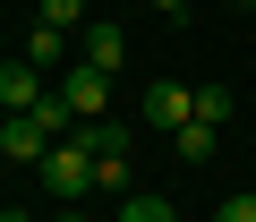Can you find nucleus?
Segmentation results:
<instances>
[{
	"label": "nucleus",
	"mask_w": 256,
	"mask_h": 222,
	"mask_svg": "<svg viewBox=\"0 0 256 222\" xmlns=\"http://www.w3.org/2000/svg\"><path fill=\"white\" fill-rule=\"evenodd\" d=\"M171 154H180V162H214V120H188V128H171Z\"/></svg>",
	"instance_id": "6e6552de"
},
{
	"label": "nucleus",
	"mask_w": 256,
	"mask_h": 222,
	"mask_svg": "<svg viewBox=\"0 0 256 222\" xmlns=\"http://www.w3.org/2000/svg\"><path fill=\"white\" fill-rule=\"evenodd\" d=\"M60 222H86V214H60Z\"/></svg>",
	"instance_id": "2eb2a0df"
},
{
	"label": "nucleus",
	"mask_w": 256,
	"mask_h": 222,
	"mask_svg": "<svg viewBox=\"0 0 256 222\" xmlns=\"http://www.w3.org/2000/svg\"><path fill=\"white\" fill-rule=\"evenodd\" d=\"M146 9H162V18H188V0H146Z\"/></svg>",
	"instance_id": "4468645a"
},
{
	"label": "nucleus",
	"mask_w": 256,
	"mask_h": 222,
	"mask_svg": "<svg viewBox=\"0 0 256 222\" xmlns=\"http://www.w3.org/2000/svg\"><path fill=\"white\" fill-rule=\"evenodd\" d=\"M196 120H214V128L230 120V86H196Z\"/></svg>",
	"instance_id": "9b49d317"
},
{
	"label": "nucleus",
	"mask_w": 256,
	"mask_h": 222,
	"mask_svg": "<svg viewBox=\"0 0 256 222\" xmlns=\"http://www.w3.org/2000/svg\"><path fill=\"white\" fill-rule=\"evenodd\" d=\"M214 222H256V188H239V196H222V205H214Z\"/></svg>",
	"instance_id": "ddd939ff"
},
{
	"label": "nucleus",
	"mask_w": 256,
	"mask_h": 222,
	"mask_svg": "<svg viewBox=\"0 0 256 222\" xmlns=\"http://www.w3.org/2000/svg\"><path fill=\"white\" fill-rule=\"evenodd\" d=\"M26 60H34V68L52 77V68L68 60V34H60V26H34V43H26Z\"/></svg>",
	"instance_id": "1a4fd4ad"
},
{
	"label": "nucleus",
	"mask_w": 256,
	"mask_h": 222,
	"mask_svg": "<svg viewBox=\"0 0 256 222\" xmlns=\"http://www.w3.org/2000/svg\"><path fill=\"white\" fill-rule=\"evenodd\" d=\"M52 146H60V137L34 120V111H9V120H0V154H9V162H26V171H34Z\"/></svg>",
	"instance_id": "7ed1b4c3"
},
{
	"label": "nucleus",
	"mask_w": 256,
	"mask_h": 222,
	"mask_svg": "<svg viewBox=\"0 0 256 222\" xmlns=\"http://www.w3.org/2000/svg\"><path fill=\"white\" fill-rule=\"evenodd\" d=\"M52 94H60V102L77 111V120H102V111H111V77H102V68H86V60H77V68H68V77H60Z\"/></svg>",
	"instance_id": "39448f33"
},
{
	"label": "nucleus",
	"mask_w": 256,
	"mask_h": 222,
	"mask_svg": "<svg viewBox=\"0 0 256 222\" xmlns=\"http://www.w3.org/2000/svg\"><path fill=\"white\" fill-rule=\"evenodd\" d=\"M34 180H43L52 196H68V205H77V196L94 188V146H86V137L68 128V137H60V146H52V154L34 162Z\"/></svg>",
	"instance_id": "f257e3e1"
},
{
	"label": "nucleus",
	"mask_w": 256,
	"mask_h": 222,
	"mask_svg": "<svg viewBox=\"0 0 256 222\" xmlns=\"http://www.w3.org/2000/svg\"><path fill=\"white\" fill-rule=\"evenodd\" d=\"M137 111H146V128H162V137H171V128H188V120H196V86H171V77H154Z\"/></svg>",
	"instance_id": "f03ea898"
},
{
	"label": "nucleus",
	"mask_w": 256,
	"mask_h": 222,
	"mask_svg": "<svg viewBox=\"0 0 256 222\" xmlns=\"http://www.w3.org/2000/svg\"><path fill=\"white\" fill-rule=\"evenodd\" d=\"M77 137L94 146V162H102V154H120V162H128V146H137V128H128V120H77Z\"/></svg>",
	"instance_id": "0eeeda50"
},
{
	"label": "nucleus",
	"mask_w": 256,
	"mask_h": 222,
	"mask_svg": "<svg viewBox=\"0 0 256 222\" xmlns=\"http://www.w3.org/2000/svg\"><path fill=\"white\" fill-rule=\"evenodd\" d=\"M120 222H180L171 196H120Z\"/></svg>",
	"instance_id": "9d476101"
},
{
	"label": "nucleus",
	"mask_w": 256,
	"mask_h": 222,
	"mask_svg": "<svg viewBox=\"0 0 256 222\" xmlns=\"http://www.w3.org/2000/svg\"><path fill=\"white\" fill-rule=\"evenodd\" d=\"M77 52H86V68H102V77H120V60H128V34H120L111 18H94V26L77 34Z\"/></svg>",
	"instance_id": "423d86ee"
},
{
	"label": "nucleus",
	"mask_w": 256,
	"mask_h": 222,
	"mask_svg": "<svg viewBox=\"0 0 256 222\" xmlns=\"http://www.w3.org/2000/svg\"><path fill=\"white\" fill-rule=\"evenodd\" d=\"M34 9H43V26H60V34H68V26L86 18V0H34Z\"/></svg>",
	"instance_id": "f8f14e48"
},
{
	"label": "nucleus",
	"mask_w": 256,
	"mask_h": 222,
	"mask_svg": "<svg viewBox=\"0 0 256 222\" xmlns=\"http://www.w3.org/2000/svg\"><path fill=\"white\" fill-rule=\"evenodd\" d=\"M52 102V77L34 60H0V111H43Z\"/></svg>",
	"instance_id": "20e7f679"
}]
</instances>
